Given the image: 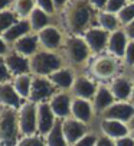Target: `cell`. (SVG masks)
<instances>
[{
    "label": "cell",
    "instance_id": "5",
    "mask_svg": "<svg viewBox=\"0 0 134 146\" xmlns=\"http://www.w3.org/2000/svg\"><path fill=\"white\" fill-rule=\"evenodd\" d=\"M20 139L17 110L0 107V140L3 146H16Z\"/></svg>",
    "mask_w": 134,
    "mask_h": 146
},
{
    "label": "cell",
    "instance_id": "48",
    "mask_svg": "<svg viewBox=\"0 0 134 146\" xmlns=\"http://www.w3.org/2000/svg\"><path fill=\"white\" fill-rule=\"evenodd\" d=\"M130 135H131V137L134 139V129H133V130H130Z\"/></svg>",
    "mask_w": 134,
    "mask_h": 146
},
{
    "label": "cell",
    "instance_id": "38",
    "mask_svg": "<svg viewBox=\"0 0 134 146\" xmlns=\"http://www.w3.org/2000/svg\"><path fill=\"white\" fill-rule=\"evenodd\" d=\"M95 146H116V142L113 139H110L101 133H98V137H97V143Z\"/></svg>",
    "mask_w": 134,
    "mask_h": 146
},
{
    "label": "cell",
    "instance_id": "15",
    "mask_svg": "<svg viewBox=\"0 0 134 146\" xmlns=\"http://www.w3.org/2000/svg\"><path fill=\"white\" fill-rule=\"evenodd\" d=\"M97 130H98V133L113 139V140H117L120 137L130 135V127L127 123H123L118 120H110V119H98Z\"/></svg>",
    "mask_w": 134,
    "mask_h": 146
},
{
    "label": "cell",
    "instance_id": "18",
    "mask_svg": "<svg viewBox=\"0 0 134 146\" xmlns=\"http://www.w3.org/2000/svg\"><path fill=\"white\" fill-rule=\"evenodd\" d=\"M3 58H5L6 67H7L9 72L12 74V77L30 74V61H29V58L17 54L13 49H9V52Z\"/></svg>",
    "mask_w": 134,
    "mask_h": 146
},
{
    "label": "cell",
    "instance_id": "43",
    "mask_svg": "<svg viewBox=\"0 0 134 146\" xmlns=\"http://www.w3.org/2000/svg\"><path fill=\"white\" fill-rule=\"evenodd\" d=\"M12 3H13V0H0V12L9 10L12 7Z\"/></svg>",
    "mask_w": 134,
    "mask_h": 146
},
{
    "label": "cell",
    "instance_id": "28",
    "mask_svg": "<svg viewBox=\"0 0 134 146\" xmlns=\"http://www.w3.org/2000/svg\"><path fill=\"white\" fill-rule=\"evenodd\" d=\"M45 145L46 146H68L66 139L62 132V120L58 119L52 130L45 136Z\"/></svg>",
    "mask_w": 134,
    "mask_h": 146
},
{
    "label": "cell",
    "instance_id": "10",
    "mask_svg": "<svg viewBox=\"0 0 134 146\" xmlns=\"http://www.w3.org/2000/svg\"><path fill=\"white\" fill-rule=\"evenodd\" d=\"M125 71H128V70H125ZM125 71L123 74L117 75L110 82H107L111 93H113V96L116 97L117 101H130V97H131L134 78L130 72H125Z\"/></svg>",
    "mask_w": 134,
    "mask_h": 146
},
{
    "label": "cell",
    "instance_id": "8",
    "mask_svg": "<svg viewBox=\"0 0 134 146\" xmlns=\"http://www.w3.org/2000/svg\"><path fill=\"white\" fill-rule=\"evenodd\" d=\"M32 77L33 78H32L29 101H32L35 104L48 103L58 90L55 88V86L51 82V80L48 77H35V75H32Z\"/></svg>",
    "mask_w": 134,
    "mask_h": 146
},
{
    "label": "cell",
    "instance_id": "42",
    "mask_svg": "<svg viewBox=\"0 0 134 146\" xmlns=\"http://www.w3.org/2000/svg\"><path fill=\"white\" fill-rule=\"evenodd\" d=\"M71 2V0H53V6H55V10L56 13H59L66 5H68Z\"/></svg>",
    "mask_w": 134,
    "mask_h": 146
},
{
    "label": "cell",
    "instance_id": "12",
    "mask_svg": "<svg viewBox=\"0 0 134 146\" xmlns=\"http://www.w3.org/2000/svg\"><path fill=\"white\" fill-rule=\"evenodd\" d=\"M82 38H84V40L86 42L88 48L91 49V52H92L94 56L107 52V45H108L110 33L105 32L104 29H101L100 26L95 25L92 28H89L88 31L84 32Z\"/></svg>",
    "mask_w": 134,
    "mask_h": 146
},
{
    "label": "cell",
    "instance_id": "46",
    "mask_svg": "<svg viewBox=\"0 0 134 146\" xmlns=\"http://www.w3.org/2000/svg\"><path fill=\"white\" fill-rule=\"evenodd\" d=\"M128 127H130V130H133V129H134V117L130 120V123H128Z\"/></svg>",
    "mask_w": 134,
    "mask_h": 146
},
{
    "label": "cell",
    "instance_id": "35",
    "mask_svg": "<svg viewBox=\"0 0 134 146\" xmlns=\"http://www.w3.org/2000/svg\"><path fill=\"white\" fill-rule=\"evenodd\" d=\"M123 64L127 70H130L134 65V40H130L125 48V52L123 56Z\"/></svg>",
    "mask_w": 134,
    "mask_h": 146
},
{
    "label": "cell",
    "instance_id": "9",
    "mask_svg": "<svg viewBox=\"0 0 134 146\" xmlns=\"http://www.w3.org/2000/svg\"><path fill=\"white\" fill-rule=\"evenodd\" d=\"M38 35L39 39V45L40 49H46V51H55L58 52L63 44V39H65V32L56 25H49L45 29H42Z\"/></svg>",
    "mask_w": 134,
    "mask_h": 146
},
{
    "label": "cell",
    "instance_id": "17",
    "mask_svg": "<svg viewBox=\"0 0 134 146\" xmlns=\"http://www.w3.org/2000/svg\"><path fill=\"white\" fill-rule=\"evenodd\" d=\"M134 117V106L130 101H116L113 106H110L100 119H110V120H118L123 123H130Z\"/></svg>",
    "mask_w": 134,
    "mask_h": 146
},
{
    "label": "cell",
    "instance_id": "23",
    "mask_svg": "<svg viewBox=\"0 0 134 146\" xmlns=\"http://www.w3.org/2000/svg\"><path fill=\"white\" fill-rule=\"evenodd\" d=\"M25 100H22L20 96L16 93L12 81L0 84V107H10L19 110Z\"/></svg>",
    "mask_w": 134,
    "mask_h": 146
},
{
    "label": "cell",
    "instance_id": "24",
    "mask_svg": "<svg viewBox=\"0 0 134 146\" xmlns=\"http://www.w3.org/2000/svg\"><path fill=\"white\" fill-rule=\"evenodd\" d=\"M30 32H32V29H30V25L28 22V19H20L2 35V38L6 42V45L9 48H12V45L15 42H17L20 38H23L25 35H28Z\"/></svg>",
    "mask_w": 134,
    "mask_h": 146
},
{
    "label": "cell",
    "instance_id": "39",
    "mask_svg": "<svg viewBox=\"0 0 134 146\" xmlns=\"http://www.w3.org/2000/svg\"><path fill=\"white\" fill-rule=\"evenodd\" d=\"M116 142V146H134V139L131 137V135H127L124 137H120Z\"/></svg>",
    "mask_w": 134,
    "mask_h": 146
},
{
    "label": "cell",
    "instance_id": "40",
    "mask_svg": "<svg viewBox=\"0 0 134 146\" xmlns=\"http://www.w3.org/2000/svg\"><path fill=\"white\" fill-rule=\"evenodd\" d=\"M123 29H124L125 35L128 36V39L130 40H134V20H133V22H130L128 25L123 26Z\"/></svg>",
    "mask_w": 134,
    "mask_h": 146
},
{
    "label": "cell",
    "instance_id": "44",
    "mask_svg": "<svg viewBox=\"0 0 134 146\" xmlns=\"http://www.w3.org/2000/svg\"><path fill=\"white\" fill-rule=\"evenodd\" d=\"M9 49H10V48L6 45V42L3 40V38L0 36V56H5V55L9 52Z\"/></svg>",
    "mask_w": 134,
    "mask_h": 146
},
{
    "label": "cell",
    "instance_id": "22",
    "mask_svg": "<svg viewBox=\"0 0 134 146\" xmlns=\"http://www.w3.org/2000/svg\"><path fill=\"white\" fill-rule=\"evenodd\" d=\"M130 42L128 36L125 35L124 29H118L113 33H110V38H108V45H107V52L114 55L120 59H123L124 56V52H125V48Z\"/></svg>",
    "mask_w": 134,
    "mask_h": 146
},
{
    "label": "cell",
    "instance_id": "2",
    "mask_svg": "<svg viewBox=\"0 0 134 146\" xmlns=\"http://www.w3.org/2000/svg\"><path fill=\"white\" fill-rule=\"evenodd\" d=\"M58 52L61 54L65 62V67H69L77 72L86 71L89 62L94 56L84 38L78 35H66Z\"/></svg>",
    "mask_w": 134,
    "mask_h": 146
},
{
    "label": "cell",
    "instance_id": "45",
    "mask_svg": "<svg viewBox=\"0 0 134 146\" xmlns=\"http://www.w3.org/2000/svg\"><path fill=\"white\" fill-rule=\"evenodd\" d=\"M130 103L134 106V86H133V91H131V97H130Z\"/></svg>",
    "mask_w": 134,
    "mask_h": 146
},
{
    "label": "cell",
    "instance_id": "34",
    "mask_svg": "<svg viewBox=\"0 0 134 146\" xmlns=\"http://www.w3.org/2000/svg\"><path fill=\"white\" fill-rule=\"evenodd\" d=\"M97 137H98V130L94 129V130H91L89 133H86L82 139H79L77 143H74L72 146H95Z\"/></svg>",
    "mask_w": 134,
    "mask_h": 146
},
{
    "label": "cell",
    "instance_id": "19",
    "mask_svg": "<svg viewBox=\"0 0 134 146\" xmlns=\"http://www.w3.org/2000/svg\"><path fill=\"white\" fill-rule=\"evenodd\" d=\"M56 117L49 106V103H40L38 104V135L45 137L55 126Z\"/></svg>",
    "mask_w": 134,
    "mask_h": 146
},
{
    "label": "cell",
    "instance_id": "36",
    "mask_svg": "<svg viewBox=\"0 0 134 146\" xmlns=\"http://www.w3.org/2000/svg\"><path fill=\"white\" fill-rule=\"evenodd\" d=\"M36 2V7L46 12L52 16L56 15V10H55V6H53V0H35Z\"/></svg>",
    "mask_w": 134,
    "mask_h": 146
},
{
    "label": "cell",
    "instance_id": "25",
    "mask_svg": "<svg viewBox=\"0 0 134 146\" xmlns=\"http://www.w3.org/2000/svg\"><path fill=\"white\" fill-rule=\"evenodd\" d=\"M28 22H29V25H30L32 32H33V33H39L42 29H45L46 26L56 23V15L52 16V15H49V13H46V12H43V10H40V9L36 7V9L29 15Z\"/></svg>",
    "mask_w": 134,
    "mask_h": 146
},
{
    "label": "cell",
    "instance_id": "31",
    "mask_svg": "<svg viewBox=\"0 0 134 146\" xmlns=\"http://www.w3.org/2000/svg\"><path fill=\"white\" fill-rule=\"evenodd\" d=\"M16 146H46V145H45V137H42L40 135H32L20 137Z\"/></svg>",
    "mask_w": 134,
    "mask_h": 146
},
{
    "label": "cell",
    "instance_id": "30",
    "mask_svg": "<svg viewBox=\"0 0 134 146\" xmlns=\"http://www.w3.org/2000/svg\"><path fill=\"white\" fill-rule=\"evenodd\" d=\"M17 20H20V19L15 15V12L12 9L0 12V36H2L12 25H15Z\"/></svg>",
    "mask_w": 134,
    "mask_h": 146
},
{
    "label": "cell",
    "instance_id": "33",
    "mask_svg": "<svg viewBox=\"0 0 134 146\" xmlns=\"http://www.w3.org/2000/svg\"><path fill=\"white\" fill-rule=\"evenodd\" d=\"M127 3H128L127 0H107L104 10H105V12H108V13L118 15V13L124 9V6H125Z\"/></svg>",
    "mask_w": 134,
    "mask_h": 146
},
{
    "label": "cell",
    "instance_id": "26",
    "mask_svg": "<svg viewBox=\"0 0 134 146\" xmlns=\"http://www.w3.org/2000/svg\"><path fill=\"white\" fill-rule=\"evenodd\" d=\"M97 26H100L108 33H113L123 28L120 19H118V15L108 13L105 10H101L97 13Z\"/></svg>",
    "mask_w": 134,
    "mask_h": 146
},
{
    "label": "cell",
    "instance_id": "50",
    "mask_svg": "<svg viewBox=\"0 0 134 146\" xmlns=\"http://www.w3.org/2000/svg\"><path fill=\"white\" fill-rule=\"evenodd\" d=\"M0 146H3V145H2V140H0Z\"/></svg>",
    "mask_w": 134,
    "mask_h": 146
},
{
    "label": "cell",
    "instance_id": "47",
    "mask_svg": "<svg viewBox=\"0 0 134 146\" xmlns=\"http://www.w3.org/2000/svg\"><path fill=\"white\" fill-rule=\"evenodd\" d=\"M128 72H130V74L133 75V78H134V65H133V67H131V68L128 70Z\"/></svg>",
    "mask_w": 134,
    "mask_h": 146
},
{
    "label": "cell",
    "instance_id": "14",
    "mask_svg": "<svg viewBox=\"0 0 134 146\" xmlns=\"http://www.w3.org/2000/svg\"><path fill=\"white\" fill-rule=\"evenodd\" d=\"M72 94L71 91H56L52 98L48 101L56 119H68L71 117V106H72Z\"/></svg>",
    "mask_w": 134,
    "mask_h": 146
},
{
    "label": "cell",
    "instance_id": "21",
    "mask_svg": "<svg viewBox=\"0 0 134 146\" xmlns=\"http://www.w3.org/2000/svg\"><path fill=\"white\" fill-rule=\"evenodd\" d=\"M10 49L16 51L17 54L23 55V56H26V58H32V56L40 49L38 35L33 33V32L25 35L23 38H20L17 42H15Z\"/></svg>",
    "mask_w": 134,
    "mask_h": 146
},
{
    "label": "cell",
    "instance_id": "6",
    "mask_svg": "<svg viewBox=\"0 0 134 146\" xmlns=\"http://www.w3.org/2000/svg\"><path fill=\"white\" fill-rule=\"evenodd\" d=\"M20 137L38 135V104L26 100L17 110Z\"/></svg>",
    "mask_w": 134,
    "mask_h": 146
},
{
    "label": "cell",
    "instance_id": "1",
    "mask_svg": "<svg viewBox=\"0 0 134 146\" xmlns=\"http://www.w3.org/2000/svg\"><path fill=\"white\" fill-rule=\"evenodd\" d=\"M97 13L89 0H71L59 13H56V25L65 35L82 36L85 31L97 25Z\"/></svg>",
    "mask_w": 134,
    "mask_h": 146
},
{
    "label": "cell",
    "instance_id": "27",
    "mask_svg": "<svg viewBox=\"0 0 134 146\" xmlns=\"http://www.w3.org/2000/svg\"><path fill=\"white\" fill-rule=\"evenodd\" d=\"M32 74H23V75H17L13 77L12 84L16 90V93L20 96L22 100H29L30 96V87H32Z\"/></svg>",
    "mask_w": 134,
    "mask_h": 146
},
{
    "label": "cell",
    "instance_id": "11",
    "mask_svg": "<svg viewBox=\"0 0 134 146\" xmlns=\"http://www.w3.org/2000/svg\"><path fill=\"white\" fill-rule=\"evenodd\" d=\"M71 117L88 124V126L97 127L98 117L95 116V111L92 109V103L89 100L84 98H72V106H71Z\"/></svg>",
    "mask_w": 134,
    "mask_h": 146
},
{
    "label": "cell",
    "instance_id": "32",
    "mask_svg": "<svg viewBox=\"0 0 134 146\" xmlns=\"http://www.w3.org/2000/svg\"><path fill=\"white\" fill-rule=\"evenodd\" d=\"M118 19L123 26L128 25L130 22L134 20V3H127L124 6V9L118 13Z\"/></svg>",
    "mask_w": 134,
    "mask_h": 146
},
{
    "label": "cell",
    "instance_id": "7",
    "mask_svg": "<svg viewBox=\"0 0 134 146\" xmlns=\"http://www.w3.org/2000/svg\"><path fill=\"white\" fill-rule=\"evenodd\" d=\"M97 88H98V81L94 77H91L88 72L82 71V72H78L75 77V81L71 88V94H72V97L91 101L95 96Z\"/></svg>",
    "mask_w": 134,
    "mask_h": 146
},
{
    "label": "cell",
    "instance_id": "29",
    "mask_svg": "<svg viewBox=\"0 0 134 146\" xmlns=\"http://www.w3.org/2000/svg\"><path fill=\"white\" fill-rule=\"evenodd\" d=\"M10 9L19 19H28L29 15L36 9V2L35 0H13Z\"/></svg>",
    "mask_w": 134,
    "mask_h": 146
},
{
    "label": "cell",
    "instance_id": "41",
    "mask_svg": "<svg viewBox=\"0 0 134 146\" xmlns=\"http://www.w3.org/2000/svg\"><path fill=\"white\" fill-rule=\"evenodd\" d=\"M89 3L92 5V7H94L95 10L101 12V10H104V7H105L107 0H89Z\"/></svg>",
    "mask_w": 134,
    "mask_h": 146
},
{
    "label": "cell",
    "instance_id": "13",
    "mask_svg": "<svg viewBox=\"0 0 134 146\" xmlns=\"http://www.w3.org/2000/svg\"><path fill=\"white\" fill-rule=\"evenodd\" d=\"M94 129L95 127L88 126V124H85L74 117H68V119L62 120V132H63V136L66 139L68 146H72L74 143H77L79 139H82L86 133H89Z\"/></svg>",
    "mask_w": 134,
    "mask_h": 146
},
{
    "label": "cell",
    "instance_id": "3",
    "mask_svg": "<svg viewBox=\"0 0 134 146\" xmlns=\"http://www.w3.org/2000/svg\"><path fill=\"white\" fill-rule=\"evenodd\" d=\"M125 70L127 68L123 64V59L111 55L108 52H104V54L92 56L85 72L94 77L98 82H110L117 75L123 74Z\"/></svg>",
    "mask_w": 134,
    "mask_h": 146
},
{
    "label": "cell",
    "instance_id": "20",
    "mask_svg": "<svg viewBox=\"0 0 134 146\" xmlns=\"http://www.w3.org/2000/svg\"><path fill=\"white\" fill-rule=\"evenodd\" d=\"M77 74L78 72L69 67H62L58 71L52 72L48 78L51 80V82L55 86L58 91H71Z\"/></svg>",
    "mask_w": 134,
    "mask_h": 146
},
{
    "label": "cell",
    "instance_id": "16",
    "mask_svg": "<svg viewBox=\"0 0 134 146\" xmlns=\"http://www.w3.org/2000/svg\"><path fill=\"white\" fill-rule=\"evenodd\" d=\"M116 97L113 96V93H111L110 87L107 82H98V88L95 91V96L94 98L91 100L92 103V109L95 111V116L100 119L101 114L110 107L113 106V104L116 103Z\"/></svg>",
    "mask_w": 134,
    "mask_h": 146
},
{
    "label": "cell",
    "instance_id": "49",
    "mask_svg": "<svg viewBox=\"0 0 134 146\" xmlns=\"http://www.w3.org/2000/svg\"><path fill=\"white\" fill-rule=\"evenodd\" d=\"M127 2H128V3H134V0H127Z\"/></svg>",
    "mask_w": 134,
    "mask_h": 146
},
{
    "label": "cell",
    "instance_id": "37",
    "mask_svg": "<svg viewBox=\"0 0 134 146\" xmlns=\"http://www.w3.org/2000/svg\"><path fill=\"white\" fill-rule=\"evenodd\" d=\"M13 80L12 74L9 72L7 67H6V62L5 58L0 56V84H5V82H10Z\"/></svg>",
    "mask_w": 134,
    "mask_h": 146
},
{
    "label": "cell",
    "instance_id": "4",
    "mask_svg": "<svg viewBox=\"0 0 134 146\" xmlns=\"http://www.w3.org/2000/svg\"><path fill=\"white\" fill-rule=\"evenodd\" d=\"M30 61V74L35 77H49L52 72L65 67V62L59 52L39 49Z\"/></svg>",
    "mask_w": 134,
    "mask_h": 146
}]
</instances>
